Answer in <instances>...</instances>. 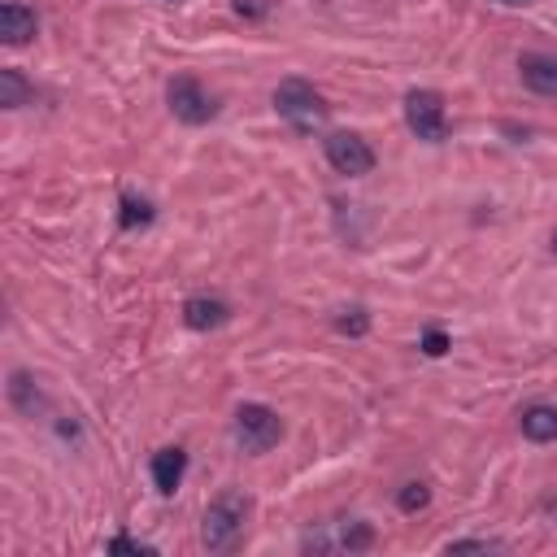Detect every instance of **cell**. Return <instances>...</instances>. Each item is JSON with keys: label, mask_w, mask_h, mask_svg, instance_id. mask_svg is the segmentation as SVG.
I'll use <instances>...</instances> for the list:
<instances>
[{"label": "cell", "mask_w": 557, "mask_h": 557, "mask_svg": "<svg viewBox=\"0 0 557 557\" xmlns=\"http://www.w3.org/2000/svg\"><path fill=\"white\" fill-rule=\"evenodd\" d=\"M248 509H252V500H248L244 492H235V487L222 492V496H213L209 509H205V518H200V544H205L209 553H226V548L244 535Z\"/></svg>", "instance_id": "cell-1"}, {"label": "cell", "mask_w": 557, "mask_h": 557, "mask_svg": "<svg viewBox=\"0 0 557 557\" xmlns=\"http://www.w3.org/2000/svg\"><path fill=\"white\" fill-rule=\"evenodd\" d=\"M274 109H278V117L292 122L296 131H318V126L326 122V100H322V91H318L313 83H305V78H283V83L274 87Z\"/></svg>", "instance_id": "cell-2"}, {"label": "cell", "mask_w": 557, "mask_h": 557, "mask_svg": "<svg viewBox=\"0 0 557 557\" xmlns=\"http://www.w3.org/2000/svg\"><path fill=\"white\" fill-rule=\"evenodd\" d=\"M278 440H283V418L270 405L248 400L235 409V444L244 453H270Z\"/></svg>", "instance_id": "cell-3"}, {"label": "cell", "mask_w": 557, "mask_h": 557, "mask_svg": "<svg viewBox=\"0 0 557 557\" xmlns=\"http://www.w3.org/2000/svg\"><path fill=\"white\" fill-rule=\"evenodd\" d=\"M405 126L426 139V144H444L448 139V109H444V96L431 91V87H413L405 91Z\"/></svg>", "instance_id": "cell-4"}, {"label": "cell", "mask_w": 557, "mask_h": 557, "mask_svg": "<svg viewBox=\"0 0 557 557\" xmlns=\"http://www.w3.org/2000/svg\"><path fill=\"white\" fill-rule=\"evenodd\" d=\"M165 100H170V113H174L178 122H187V126H200V122L213 117V96L200 87L196 74H178V78H170Z\"/></svg>", "instance_id": "cell-5"}, {"label": "cell", "mask_w": 557, "mask_h": 557, "mask_svg": "<svg viewBox=\"0 0 557 557\" xmlns=\"http://www.w3.org/2000/svg\"><path fill=\"white\" fill-rule=\"evenodd\" d=\"M322 148H326V161H331L339 174H348V178H361V174L374 170V148H370L361 135H352V131H331V135L322 139Z\"/></svg>", "instance_id": "cell-6"}, {"label": "cell", "mask_w": 557, "mask_h": 557, "mask_svg": "<svg viewBox=\"0 0 557 557\" xmlns=\"http://www.w3.org/2000/svg\"><path fill=\"white\" fill-rule=\"evenodd\" d=\"M35 30H39V13H35L26 0H4V4H0V39H4L9 48L30 44Z\"/></svg>", "instance_id": "cell-7"}, {"label": "cell", "mask_w": 557, "mask_h": 557, "mask_svg": "<svg viewBox=\"0 0 557 557\" xmlns=\"http://www.w3.org/2000/svg\"><path fill=\"white\" fill-rule=\"evenodd\" d=\"M309 548H344V553H361V548H370L374 544V531L366 527V522H357V518H348V522H339L331 535L326 531H309V540H305Z\"/></svg>", "instance_id": "cell-8"}, {"label": "cell", "mask_w": 557, "mask_h": 557, "mask_svg": "<svg viewBox=\"0 0 557 557\" xmlns=\"http://www.w3.org/2000/svg\"><path fill=\"white\" fill-rule=\"evenodd\" d=\"M518 74L535 96H553L557 91V57H548V52H522L518 57Z\"/></svg>", "instance_id": "cell-9"}, {"label": "cell", "mask_w": 557, "mask_h": 557, "mask_svg": "<svg viewBox=\"0 0 557 557\" xmlns=\"http://www.w3.org/2000/svg\"><path fill=\"white\" fill-rule=\"evenodd\" d=\"M226 318H231V305L218 300V296H187V300H183V322H187L191 331H213V326H222Z\"/></svg>", "instance_id": "cell-10"}, {"label": "cell", "mask_w": 557, "mask_h": 557, "mask_svg": "<svg viewBox=\"0 0 557 557\" xmlns=\"http://www.w3.org/2000/svg\"><path fill=\"white\" fill-rule=\"evenodd\" d=\"M183 474H187V453L174 444V448H161V453H152V483H157V492L161 496H174L178 492V483H183Z\"/></svg>", "instance_id": "cell-11"}, {"label": "cell", "mask_w": 557, "mask_h": 557, "mask_svg": "<svg viewBox=\"0 0 557 557\" xmlns=\"http://www.w3.org/2000/svg\"><path fill=\"white\" fill-rule=\"evenodd\" d=\"M518 426L531 444H553L557 440V409L553 405H527L518 413Z\"/></svg>", "instance_id": "cell-12"}, {"label": "cell", "mask_w": 557, "mask_h": 557, "mask_svg": "<svg viewBox=\"0 0 557 557\" xmlns=\"http://www.w3.org/2000/svg\"><path fill=\"white\" fill-rule=\"evenodd\" d=\"M9 400H13V409L26 413V418H35V409H44V392L35 387V379H30L26 370H13V374H9Z\"/></svg>", "instance_id": "cell-13"}, {"label": "cell", "mask_w": 557, "mask_h": 557, "mask_svg": "<svg viewBox=\"0 0 557 557\" xmlns=\"http://www.w3.org/2000/svg\"><path fill=\"white\" fill-rule=\"evenodd\" d=\"M157 218V209H152V200H144V196H122L117 200V226L122 231H135V226H148Z\"/></svg>", "instance_id": "cell-14"}, {"label": "cell", "mask_w": 557, "mask_h": 557, "mask_svg": "<svg viewBox=\"0 0 557 557\" xmlns=\"http://www.w3.org/2000/svg\"><path fill=\"white\" fill-rule=\"evenodd\" d=\"M30 96H35V87L17 70H0V104L4 109H22V104H30Z\"/></svg>", "instance_id": "cell-15"}, {"label": "cell", "mask_w": 557, "mask_h": 557, "mask_svg": "<svg viewBox=\"0 0 557 557\" xmlns=\"http://www.w3.org/2000/svg\"><path fill=\"white\" fill-rule=\"evenodd\" d=\"M431 500V487L426 483H405L400 492H396V505L405 509V513H413V509H422Z\"/></svg>", "instance_id": "cell-16"}, {"label": "cell", "mask_w": 557, "mask_h": 557, "mask_svg": "<svg viewBox=\"0 0 557 557\" xmlns=\"http://www.w3.org/2000/svg\"><path fill=\"white\" fill-rule=\"evenodd\" d=\"M335 331H344V335H366V331H370V313H366V309H344V313L335 318Z\"/></svg>", "instance_id": "cell-17"}, {"label": "cell", "mask_w": 557, "mask_h": 557, "mask_svg": "<svg viewBox=\"0 0 557 557\" xmlns=\"http://www.w3.org/2000/svg\"><path fill=\"white\" fill-rule=\"evenodd\" d=\"M418 348H422L426 357H444V352H448V335H444L440 326H426L422 339H418Z\"/></svg>", "instance_id": "cell-18"}, {"label": "cell", "mask_w": 557, "mask_h": 557, "mask_svg": "<svg viewBox=\"0 0 557 557\" xmlns=\"http://www.w3.org/2000/svg\"><path fill=\"white\" fill-rule=\"evenodd\" d=\"M492 548H500L496 540H448L444 544V553H492Z\"/></svg>", "instance_id": "cell-19"}, {"label": "cell", "mask_w": 557, "mask_h": 557, "mask_svg": "<svg viewBox=\"0 0 557 557\" xmlns=\"http://www.w3.org/2000/svg\"><path fill=\"white\" fill-rule=\"evenodd\" d=\"M109 553H135V557H148L152 544H139V540H131V535H113V540H109Z\"/></svg>", "instance_id": "cell-20"}, {"label": "cell", "mask_w": 557, "mask_h": 557, "mask_svg": "<svg viewBox=\"0 0 557 557\" xmlns=\"http://www.w3.org/2000/svg\"><path fill=\"white\" fill-rule=\"evenodd\" d=\"M544 518H553V522H557V500H544Z\"/></svg>", "instance_id": "cell-21"}, {"label": "cell", "mask_w": 557, "mask_h": 557, "mask_svg": "<svg viewBox=\"0 0 557 557\" xmlns=\"http://www.w3.org/2000/svg\"><path fill=\"white\" fill-rule=\"evenodd\" d=\"M500 4H531V0H500Z\"/></svg>", "instance_id": "cell-22"}, {"label": "cell", "mask_w": 557, "mask_h": 557, "mask_svg": "<svg viewBox=\"0 0 557 557\" xmlns=\"http://www.w3.org/2000/svg\"><path fill=\"white\" fill-rule=\"evenodd\" d=\"M553 257H557V226H553Z\"/></svg>", "instance_id": "cell-23"}, {"label": "cell", "mask_w": 557, "mask_h": 557, "mask_svg": "<svg viewBox=\"0 0 557 557\" xmlns=\"http://www.w3.org/2000/svg\"><path fill=\"white\" fill-rule=\"evenodd\" d=\"M170 4H178V0H170Z\"/></svg>", "instance_id": "cell-24"}]
</instances>
